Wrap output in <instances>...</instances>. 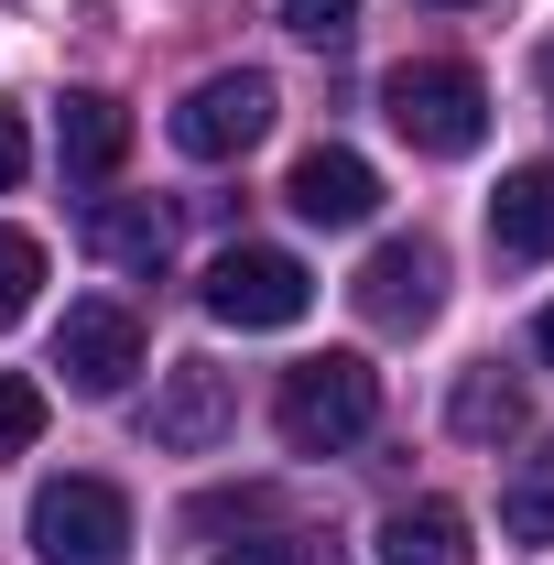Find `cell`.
<instances>
[{
    "instance_id": "cell-9",
    "label": "cell",
    "mask_w": 554,
    "mask_h": 565,
    "mask_svg": "<svg viewBox=\"0 0 554 565\" xmlns=\"http://www.w3.org/2000/svg\"><path fill=\"white\" fill-rule=\"evenodd\" d=\"M283 207L305 217V228H370V217H381V174H370L359 152H338V141H316V152L283 174Z\"/></svg>"
},
{
    "instance_id": "cell-8",
    "label": "cell",
    "mask_w": 554,
    "mask_h": 565,
    "mask_svg": "<svg viewBox=\"0 0 554 565\" xmlns=\"http://www.w3.org/2000/svg\"><path fill=\"white\" fill-rule=\"evenodd\" d=\"M228 424H239L228 370H217V359H174L163 392H152V446H163V457H207V446H228Z\"/></svg>"
},
{
    "instance_id": "cell-12",
    "label": "cell",
    "mask_w": 554,
    "mask_h": 565,
    "mask_svg": "<svg viewBox=\"0 0 554 565\" xmlns=\"http://www.w3.org/2000/svg\"><path fill=\"white\" fill-rule=\"evenodd\" d=\"M489 239L511 262H554V163H511L489 196Z\"/></svg>"
},
{
    "instance_id": "cell-14",
    "label": "cell",
    "mask_w": 554,
    "mask_h": 565,
    "mask_svg": "<svg viewBox=\"0 0 554 565\" xmlns=\"http://www.w3.org/2000/svg\"><path fill=\"white\" fill-rule=\"evenodd\" d=\"M500 533H511V544H554V435H533V457H511V479H500Z\"/></svg>"
},
{
    "instance_id": "cell-23",
    "label": "cell",
    "mask_w": 554,
    "mask_h": 565,
    "mask_svg": "<svg viewBox=\"0 0 554 565\" xmlns=\"http://www.w3.org/2000/svg\"><path fill=\"white\" fill-rule=\"evenodd\" d=\"M446 11H468V0H446Z\"/></svg>"
},
{
    "instance_id": "cell-22",
    "label": "cell",
    "mask_w": 554,
    "mask_h": 565,
    "mask_svg": "<svg viewBox=\"0 0 554 565\" xmlns=\"http://www.w3.org/2000/svg\"><path fill=\"white\" fill-rule=\"evenodd\" d=\"M544 98H554V44H544Z\"/></svg>"
},
{
    "instance_id": "cell-18",
    "label": "cell",
    "mask_w": 554,
    "mask_h": 565,
    "mask_svg": "<svg viewBox=\"0 0 554 565\" xmlns=\"http://www.w3.org/2000/svg\"><path fill=\"white\" fill-rule=\"evenodd\" d=\"M283 33H305V44H348V33H359V0H283Z\"/></svg>"
},
{
    "instance_id": "cell-6",
    "label": "cell",
    "mask_w": 554,
    "mask_h": 565,
    "mask_svg": "<svg viewBox=\"0 0 554 565\" xmlns=\"http://www.w3.org/2000/svg\"><path fill=\"white\" fill-rule=\"evenodd\" d=\"M348 294H359V316H370L381 338H424V327L446 316V250H435V239H381Z\"/></svg>"
},
{
    "instance_id": "cell-3",
    "label": "cell",
    "mask_w": 554,
    "mask_h": 565,
    "mask_svg": "<svg viewBox=\"0 0 554 565\" xmlns=\"http://www.w3.org/2000/svg\"><path fill=\"white\" fill-rule=\"evenodd\" d=\"M196 305H207L217 327L262 338V327H294V316L316 305V273H305L294 250H262V239H239V250H217V262H207V282H196Z\"/></svg>"
},
{
    "instance_id": "cell-11",
    "label": "cell",
    "mask_w": 554,
    "mask_h": 565,
    "mask_svg": "<svg viewBox=\"0 0 554 565\" xmlns=\"http://www.w3.org/2000/svg\"><path fill=\"white\" fill-rule=\"evenodd\" d=\"M87 250H98L109 273H163L174 217L152 207V196H87Z\"/></svg>"
},
{
    "instance_id": "cell-20",
    "label": "cell",
    "mask_w": 554,
    "mask_h": 565,
    "mask_svg": "<svg viewBox=\"0 0 554 565\" xmlns=\"http://www.w3.org/2000/svg\"><path fill=\"white\" fill-rule=\"evenodd\" d=\"M22 163H33V131H22V109H0V196L22 185Z\"/></svg>"
},
{
    "instance_id": "cell-16",
    "label": "cell",
    "mask_w": 554,
    "mask_h": 565,
    "mask_svg": "<svg viewBox=\"0 0 554 565\" xmlns=\"http://www.w3.org/2000/svg\"><path fill=\"white\" fill-rule=\"evenodd\" d=\"M33 294H44V239L33 228H0V327H22Z\"/></svg>"
},
{
    "instance_id": "cell-19",
    "label": "cell",
    "mask_w": 554,
    "mask_h": 565,
    "mask_svg": "<svg viewBox=\"0 0 554 565\" xmlns=\"http://www.w3.org/2000/svg\"><path fill=\"white\" fill-rule=\"evenodd\" d=\"M228 565H338V544H316V533H262V544H228Z\"/></svg>"
},
{
    "instance_id": "cell-5",
    "label": "cell",
    "mask_w": 554,
    "mask_h": 565,
    "mask_svg": "<svg viewBox=\"0 0 554 565\" xmlns=\"http://www.w3.org/2000/svg\"><path fill=\"white\" fill-rule=\"evenodd\" d=\"M273 76L262 66H217L185 87V109H174V152H196V163H228V152H251V141L273 131Z\"/></svg>"
},
{
    "instance_id": "cell-15",
    "label": "cell",
    "mask_w": 554,
    "mask_h": 565,
    "mask_svg": "<svg viewBox=\"0 0 554 565\" xmlns=\"http://www.w3.org/2000/svg\"><path fill=\"white\" fill-rule=\"evenodd\" d=\"M446 424H457L468 446L522 435V381H511V370H468V381H457V403H446Z\"/></svg>"
},
{
    "instance_id": "cell-10",
    "label": "cell",
    "mask_w": 554,
    "mask_h": 565,
    "mask_svg": "<svg viewBox=\"0 0 554 565\" xmlns=\"http://www.w3.org/2000/svg\"><path fill=\"white\" fill-rule=\"evenodd\" d=\"M55 163H66V185H109L131 163V109L98 98V87H76L66 109H55Z\"/></svg>"
},
{
    "instance_id": "cell-21",
    "label": "cell",
    "mask_w": 554,
    "mask_h": 565,
    "mask_svg": "<svg viewBox=\"0 0 554 565\" xmlns=\"http://www.w3.org/2000/svg\"><path fill=\"white\" fill-rule=\"evenodd\" d=\"M533 359H544V370H554V305H544V316H533Z\"/></svg>"
},
{
    "instance_id": "cell-13",
    "label": "cell",
    "mask_w": 554,
    "mask_h": 565,
    "mask_svg": "<svg viewBox=\"0 0 554 565\" xmlns=\"http://www.w3.org/2000/svg\"><path fill=\"white\" fill-rule=\"evenodd\" d=\"M381 565H479L468 511H457V500H403V511L381 522Z\"/></svg>"
},
{
    "instance_id": "cell-17",
    "label": "cell",
    "mask_w": 554,
    "mask_h": 565,
    "mask_svg": "<svg viewBox=\"0 0 554 565\" xmlns=\"http://www.w3.org/2000/svg\"><path fill=\"white\" fill-rule=\"evenodd\" d=\"M44 381H22V370H0V457H33L44 446Z\"/></svg>"
},
{
    "instance_id": "cell-1",
    "label": "cell",
    "mask_w": 554,
    "mask_h": 565,
    "mask_svg": "<svg viewBox=\"0 0 554 565\" xmlns=\"http://www.w3.org/2000/svg\"><path fill=\"white\" fill-rule=\"evenodd\" d=\"M273 424H283V446H294V457H348V446L381 424V370H370L359 349L294 359V370H283Z\"/></svg>"
},
{
    "instance_id": "cell-4",
    "label": "cell",
    "mask_w": 554,
    "mask_h": 565,
    "mask_svg": "<svg viewBox=\"0 0 554 565\" xmlns=\"http://www.w3.org/2000/svg\"><path fill=\"white\" fill-rule=\"evenodd\" d=\"M22 533L44 565H131V500L109 479H44Z\"/></svg>"
},
{
    "instance_id": "cell-2",
    "label": "cell",
    "mask_w": 554,
    "mask_h": 565,
    "mask_svg": "<svg viewBox=\"0 0 554 565\" xmlns=\"http://www.w3.org/2000/svg\"><path fill=\"white\" fill-rule=\"evenodd\" d=\"M381 120L414 141V152L457 163V152L489 141V87H479V66H457V55H414V66L381 76Z\"/></svg>"
},
{
    "instance_id": "cell-7",
    "label": "cell",
    "mask_w": 554,
    "mask_h": 565,
    "mask_svg": "<svg viewBox=\"0 0 554 565\" xmlns=\"http://www.w3.org/2000/svg\"><path fill=\"white\" fill-rule=\"evenodd\" d=\"M55 370H66L76 403H120L131 370H141V316H131V305H109V294L66 305V327H55Z\"/></svg>"
}]
</instances>
